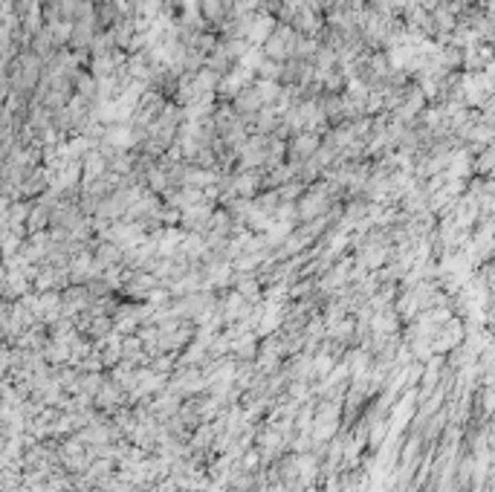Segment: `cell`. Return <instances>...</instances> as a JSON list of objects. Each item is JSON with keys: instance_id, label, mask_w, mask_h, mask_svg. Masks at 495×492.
Masks as SVG:
<instances>
[{"instance_id": "obj_5", "label": "cell", "mask_w": 495, "mask_h": 492, "mask_svg": "<svg viewBox=\"0 0 495 492\" xmlns=\"http://www.w3.org/2000/svg\"><path fill=\"white\" fill-rule=\"evenodd\" d=\"M41 4H44V6H59L61 0H41Z\"/></svg>"}, {"instance_id": "obj_2", "label": "cell", "mask_w": 495, "mask_h": 492, "mask_svg": "<svg viewBox=\"0 0 495 492\" xmlns=\"http://www.w3.org/2000/svg\"><path fill=\"white\" fill-rule=\"evenodd\" d=\"M255 90L261 93V99H264L266 107H275V104H279V99L284 96L281 81H264V79H258V81H255Z\"/></svg>"}, {"instance_id": "obj_3", "label": "cell", "mask_w": 495, "mask_h": 492, "mask_svg": "<svg viewBox=\"0 0 495 492\" xmlns=\"http://www.w3.org/2000/svg\"><path fill=\"white\" fill-rule=\"evenodd\" d=\"M284 64H287V61H269V59H266V61L258 67V79H264V81H281Z\"/></svg>"}, {"instance_id": "obj_4", "label": "cell", "mask_w": 495, "mask_h": 492, "mask_svg": "<svg viewBox=\"0 0 495 492\" xmlns=\"http://www.w3.org/2000/svg\"><path fill=\"white\" fill-rule=\"evenodd\" d=\"M119 258H122V252H119V246H114V244H101L99 252H96V263H99V266H110V263H116Z\"/></svg>"}, {"instance_id": "obj_1", "label": "cell", "mask_w": 495, "mask_h": 492, "mask_svg": "<svg viewBox=\"0 0 495 492\" xmlns=\"http://www.w3.org/2000/svg\"><path fill=\"white\" fill-rule=\"evenodd\" d=\"M275 29H279V18H275V15H266V12H258V18H255V24H252V29H249V35H246V41H249L252 46H264Z\"/></svg>"}]
</instances>
